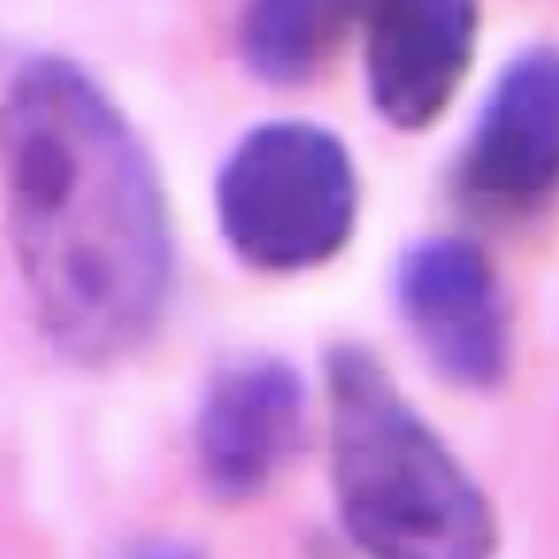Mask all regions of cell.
<instances>
[{
    "label": "cell",
    "instance_id": "1",
    "mask_svg": "<svg viewBox=\"0 0 559 559\" xmlns=\"http://www.w3.org/2000/svg\"><path fill=\"white\" fill-rule=\"evenodd\" d=\"M9 235L39 333L79 368L150 345L177 282L150 153L83 67L39 56L0 94Z\"/></svg>",
    "mask_w": 559,
    "mask_h": 559
},
{
    "label": "cell",
    "instance_id": "2",
    "mask_svg": "<svg viewBox=\"0 0 559 559\" xmlns=\"http://www.w3.org/2000/svg\"><path fill=\"white\" fill-rule=\"evenodd\" d=\"M325 392L336 516L364 556H497L493 501L368 348H329Z\"/></svg>",
    "mask_w": 559,
    "mask_h": 559
},
{
    "label": "cell",
    "instance_id": "3",
    "mask_svg": "<svg viewBox=\"0 0 559 559\" xmlns=\"http://www.w3.org/2000/svg\"><path fill=\"white\" fill-rule=\"evenodd\" d=\"M360 180L341 138L313 121H262L215 177V219L231 254L259 274H301L345 251Z\"/></svg>",
    "mask_w": 559,
    "mask_h": 559
},
{
    "label": "cell",
    "instance_id": "4",
    "mask_svg": "<svg viewBox=\"0 0 559 559\" xmlns=\"http://www.w3.org/2000/svg\"><path fill=\"white\" fill-rule=\"evenodd\" d=\"M395 306L430 372L457 392H493L513 372V313L497 266L462 235H430L395 266Z\"/></svg>",
    "mask_w": 559,
    "mask_h": 559
},
{
    "label": "cell",
    "instance_id": "5",
    "mask_svg": "<svg viewBox=\"0 0 559 559\" xmlns=\"http://www.w3.org/2000/svg\"><path fill=\"white\" fill-rule=\"evenodd\" d=\"M306 383L282 356L247 353L212 368L192 427L204 493L219 504L271 493L306 447Z\"/></svg>",
    "mask_w": 559,
    "mask_h": 559
},
{
    "label": "cell",
    "instance_id": "6",
    "mask_svg": "<svg viewBox=\"0 0 559 559\" xmlns=\"http://www.w3.org/2000/svg\"><path fill=\"white\" fill-rule=\"evenodd\" d=\"M462 188L489 212L524 215L559 192V47H532L485 98Z\"/></svg>",
    "mask_w": 559,
    "mask_h": 559
},
{
    "label": "cell",
    "instance_id": "7",
    "mask_svg": "<svg viewBox=\"0 0 559 559\" xmlns=\"http://www.w3.org/2000/svg\"><path fill=\"white\" fill-rule=\"evenodd\" d=\"M477 0H376L364 16V83L395 130H427L466 83Z\"/></svg>",
    "mask_w": 559,
    "mask_h": 559
},
{
    "label": "cell",
    "instance_id": "8",
    "mask_svg": "<svg viewBox=\"0 0 559 559\" xmlns=\"http://www.w3.org/2000/svg\"><path fill=\"white\" fill-rule=\"evenodd\" d=\"M372 4L376 0H242L239 56L262 83H306L345 32L364 24Z\"/></svg>",
    "mask_w": 559,
    "mask_h": 559
},
{
    "label": "cell",
    "instance_id": "9",
    "mask_svg": "<svg viewBox=\"0 0 559 559\" xmlns=\"http://www.w3.org/2000/svg\"><path fill=\"white\" fill-rule=\"evenodd\" d=\"M114 559H212V556L197 540L157 532V536H138V540L121 544Z\"/></svg>",
    "mask_w": 559,
    "mask_h": 559
}]
</instances>
